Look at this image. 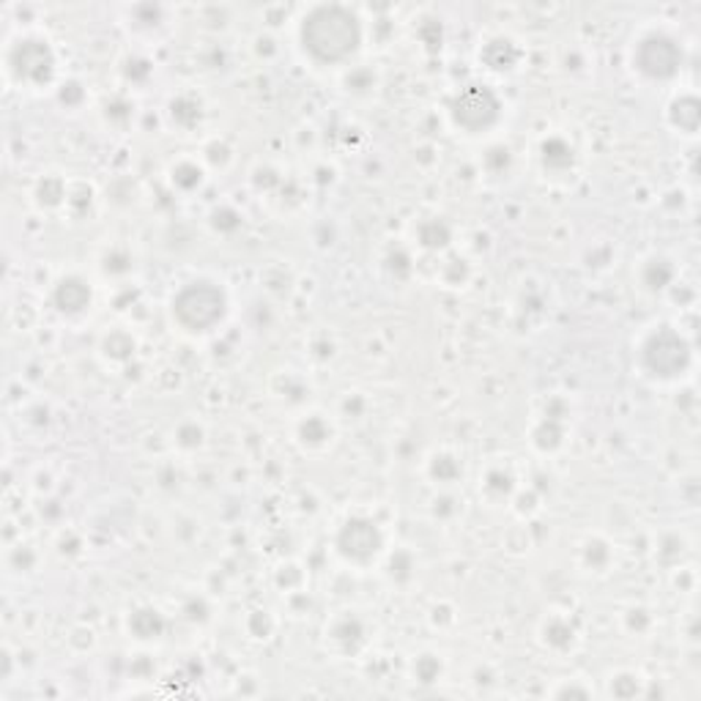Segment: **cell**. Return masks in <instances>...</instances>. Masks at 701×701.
Here are the masks:
<instances>
[{
	"mask_svg": "<svg viewBox=\"0 0 701 701\" xmlns=\"http://www.w3.org/2000/svg\"><path fill=\"white\" fill-rule=\"evenodd\" d=\"M682 64V55L677 50V44L666 36H649L644 39L641 47H638L636 66L644 75L655 77V80H664V77L677 75Z\"/></svg>",
	"mask_w": 701,
	"mask_h": 701,
	"instance_id": "cell-4",
	"label": "cell"
},
{
	"mask_svg": "<svg viewBox=\"0 0 701 701\" xmlns=\"http://www.w3.org/2000/svg\"><path fill=\"white\" fill-rule=\"evenodd\" d=\"M304 50L321 64H341L359 50L362 25L354 11L343 6H319L304 20Z\"/></svg>",
	"mask_w": 701,
	"mask_h": 701,
	"instance_id": "cell-1",
	"label": "cell"
},
{
	"mask_svg": "<svg viewBox=\"0 0 701 701\" xmlns=\"http://www.w3.org/2000/svg\"><path fill=\"white\" fill-rule=\"evenodd\" d=\"M90 302V291L83 285L80 280H66L64 285L58 288V308L66 310V313H77Z\"/></svg>",
	"mask_w": 701,
	"mask_h": 701,
	"instance_id": "cell-8",
	"label": "cell"
},
{
	"mask_svg": "<svg viewBox=\"0 0 701 701\" xmlns=\"http://www.w3.org/2000/svg\"><path fill=\"white\" fill-rule=\"evenodd\" d=\"M225 308H228V299L214 282H192L181 288L179 296L173 299L175 321L190 332L214 330L225 319Z\"/></svg>",
	"mask_w": 701,
	"mask_h": 701,
	"instance_id": "cell-2",
	"label": "cell"
},
{
	"mask_svg": "<svg viewBox=\"0 0 701 701\" xmlns=\"http://www.w3.org/2000/svg\"><path fill=\"white\" fill-rule=\"evenodd\" d=\"M341 551L346 553L348 559H356V562H367L378 553L381 548V535H378L376 524L362 521V518H354L343 526L341 540H337Z\"/></svg>",
	"mask_w": 701,
	"mask_h": 701,
	"instance_id": "cell-7",
	"label": "cell"
},
{
	"mask_svg": "<svg viewBox=\"0 0 701 701\" xmlns=\"http://www.w3.org/2000/svg\"><path fill=\"white\" fill-rule=\"evenodd\" d=\"M452 116H455V121L461 123L463 129L479 132V129H488L490 123L496 121V116H499V101H496V96L490 94V90L468 88L463 90L455 99V105H452Z\"/></svg>",
	"mask_w": 701,
	"mask_h": 701,
	"instance_id": "cell-3",
	"label": "cell"
},
{
	"mask_svg": "<svg viewBox=\"0 0 701 701\" xmlns=\"http://www.w3.org/2000/svg\"><path fill=\"white\" fill-rule=\"evenodd\" d=\"M644 362L655 376H677L688 365V346L675 332H660L644 348Z\"/></svg>",
	"mask_w": 701,
	"mask_h": 701,
	"instance_id": "cell-5",
	"label": "cell"
},
{
	"mask_svg": "<svg viewBox=\"0 0 701 701\" xmlns=\"http://www.w3.org/2000/svg\"><path fill=\"white\" fill-rule=\"evenodd\" d=\"M53 53L44 42H22L20 50L9 58V69L20 77V83H31V86H42L53 77Z\"/></svg>",
	"mask_w": 701,
	"mask_h": 701,
	"instance_id": "cell-6",
	"label": "cell"
}]
</instances>
